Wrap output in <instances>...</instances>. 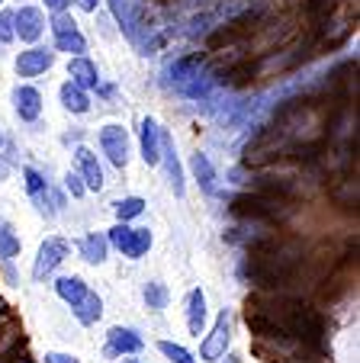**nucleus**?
Wrapping results in <instances>:
<instances>
[{"label": "nucleus", "instance_id": "19", "mask_svg": "<svg viewBox=\"0 0 360 363\" xmlns=\"http://www.w3.org/2000/svg\"><path fill=\"white\" fill-rule=\"evenodd\" d=\"M71 308H75V315H77V322H81V325H94L97 318L103 315V302H100V296L90 293V289L84 293V299L77 302V306H71Z\"/></svg>", "mask_w": 360, "mask_h": 363}, {"label": "nucleus", "instance_id": "17", "mask_svg": "<svg viewBox=\"0 0 360 363\" xmlns=\"http://www.w3.org/2000/svg\"><path fill=\"white\" fill-rule=\"evenodd\" d=\"M58 94H62V106H65L68 113H75V116H84V113L90 110L87 94H84V87H77L75 81H65Z\"/></svg>", "mask_w": 360, "mask_h": 363}, {"label": "nucleus", "instance_id": "26", "mask_svg": "<svg viewBox=\"0 0 360 363\" xmlns=\"http://www.w3.org/2000/svg\"><path fill=\"white\" fill-rule=\"evenodd\" d=\"M13 13H0V45H7V42H13Z\"/></svg>", "mask_w": 360, "mask_h": 363}, {"label": "nucleus", "instance_id": "32", "mask_svg": "<svg viewBox=\"0 0 360 363\" xmlns=\"http://www.w3.org/2000/svg\"><path fill=\"white\" fill-rule=\"evenodd\" d=\"M0 308H4V302H0Z\"/></svg>", "mask_w": 360, "mask_h": 363}, {"label": "nucleus", "instance_id": "20", "mask_svg": "<svg viewBox=\"0 0 360 363\" xmlns=\"http://www.w3.org/2000/svg\"><path fill=\"white\" fill-rule=\"evenodd\" d=\"M55 289H58V296H62L68 306H77V302L84 299V293H87V283L81 280V277H62V280L55 283Z\"/></svg>", "mask_w": 360, "mask_h": 363}, {"label": "nucleus", "instance_id": "4", "mask_svg": "<svg viewBox=\"0 0 360 363\" xmlns=\"http://www.w3.org/2000/svg\"><path fill=\"white\" fill-rule=\"evenodd\" d=\"M71 254V245L65 238H45L39 247V254H36V264H33V280H45L48 274H52L58 264L65 261Z\"/></svg>", "mask_w": 360, "mask_h": 363}, {"label": "nucleus", "instance_id": "16", "mask_svg": "<svg viewBox=\"0 0 360 363\" xmlns=\"http://www.w3.org/2000/svg\"><path fill=\"white\" fill-rule=\"evenodd\" d=\"M190 167H193V177H197V184H200V190L206 193V196H216V167L209 164V158H206L203 151H197L190 158Z\"/></svg>", "mask_w": 360, "mask_h": 363}, {"label": "nucleus", "instance_id": "8", "mask_svg": "<svg viewBox=\"0 0 360 363\" xmlns=\"http://www.w3.org/2000/svg\"><path fill=\"white\" fill-rule=\"evenodd\" d=\"M42 29H45V16H42V10L20 7L13 13V33L20 35L23 42H36L42 35Z\"/></svg>", "mask_w": 360, "mask_h": 363}, {"label": "nucleus", "instance_id": "15", "mask_svg": "<svg viewBox=\"0 0 360 363\" xmlns=\"http://www.w3.org/2000/svg\"><path fill=\"white\" fill-rule=\"evenodd\" d=\"M203 325H206V293L203 289H190L187 296V328L190 335H203Z\"/></svg>", "mask_w": 360, "mask_h": 363}, {"label": "nucleus", "instance_id": "31", "mask_svg": "<svg viewBox=\"0 0 360 363\" xmlns=\"http://www.w3.org/2000/svg\"><path fill=\"white\" fill-rule=\"evenodd\" d=\"M7 177H10V161L0 158V180H7Z\"/></svg>", "mask_w": 360, "mask_h": 363}, {"label": "nucleus", "instance_id": "12", "mask_svg": "<svg viewBox=\"0 0 360 363\" xmlns=\"http://www.w3.org/2000/svg\"><path fill=\"white\" fill-rule=\"evenodd\" d=\"M23 177H26V190H29V196L36 199L39 213L42 216H55V203L48 199V184L42 180V174L36 171V167H26V171H23Z\"/></svg>", "mask_w": 360, "mask_h": 363}, {"label": "nucleus", "instance_id": "23", "mask_svg": "<svg viewBox=\"0 0 360 363\" xmlns=\"http://www.w3.org/2000/svg\"><path fill=\"white\" fill-rule=\"evenodd\" d=\"M142 213H145V199L142 196H126V199L116 203V216H119V222H129Z\"/></svg>", "mask_w": 360, "mask_h": 363}, {"label": "nucleus", "instance_id": "30", "mask_svg": "<svg viewBox=\"0 0 360 363\" xmlns=\"http://www.w3.org/2000/svg\"><path fill=\"white\" fill-rule=\"evenodd\" d=\"M77 4H81V7L87 10V13H94V10H97V4H100V0H77Z\"/></svg>", "mask_w": 360, "mask_h": 363}, {"label": "nucleus", "instance_id": "34", "mask_svg": "<svg viewBox=\"0 0 360 363\" xmlns=\"http://www.w3.org/2000/svg\"><path fill=\"white\" fill-rule=\"evenodd\" d=\"M0 4H4V0H0Z\"/></svg>", "mask_w": 360, "mask_h": 363}, {"label": "nucleus", "instance_id": "29", "mask_svg": "<svg viewBox=\"0 0 360 363\" xmlns=\"http://www.w3.org/2000/svg\"><path fill=\"white\" fill-rule=\"evenodd\" d=\"M71 0H45V7L52 10V13H65V7H68Z\"/></svg>", "mask_w": 360, "mask_h": 363}, {"label": "nucleus", "instance_id": "27", "mask_svg": "<svg viewBox=\"0 0 360 363\" xmlns=\"http://www.w3.org/2000/svg\"><path fill=\"white\" fill-rule=\"evenodd\" d=\"M65 186H68V193L75 199H81L84 193H87V186H84V180H81V174H71L68 171V177H65Z\"/></svg>", "mask_w": 360, "mask_h": 363}, {"label": "nucleus", "instance_id": "11", "mask_svg": "<svg viewBox=\"0 0 360 363\" xmlns=\"http://www.w3.org/2000/svg\"><path fill=\"white\" fill-rule=\"evenodd\" d=\"M161 158L168 161V180H170V186H174V193L177 196H184V167H180L174 138H170L168 132H161Z\"/></svg>", "mask_w": 360, "mask_h": 363}, {"label": "nucleus", "instance_id": "28", "mask_svg": "<svg viewBox=\"0 0 360 363\" xmlns=\"http://www.w3.org/2000/svg\"><path fill=\"white\" fill-rule=\"evenodd\" d=\"M45 363H77V357L75 354H62V350H48Z\"/></svg>", "mask_w": 360, "mask_h": 363}, {"label": "nucleus", "instance_id": "3", "mask_svg": "<svg viewBox=\"0 0 360 363\" xmlns=\"http://www.w3.org/2000/svg\"><path fill=\"white\" fill-rule=\"evenodd\" d=\"M52 33H55V48H58V52H68V55H81V52H87V39L77 33V23L71 20L68 13H55Z\"/></svg>", "mask_w": 360, "mask_h": 363}, {"label": "nucleus", "instance_id": "22", "mask_svg": "<svg viewBox=\"0 0 360 363\" xmlns=\"http://www.w3.org/2000/svg\"><path fill=\"white\" fill-rule=\"evenodd\" d=\"M13 254H20V235L7 219H0V257L10 261Z\"/></svg>", "mask_w": 360, "mask_h": 363}, {"label": "nucleus", "instance_id": "13", "mask_svg": "<svg viewBox=\"0 0 360 363\" xmlns=\"http://www.w3.org/2000/svg\"><path fill=\"white\" fill-rule=\"evenodd\" d=\"M142 347H145V341L132 328H109L107 354H138Z\"/></svg>", "mask_w": 360, "mask_h": 363}, {"label": "nucleus", "instance_id": "5", "mask_svg": "<svg viewBox=\"0 0 360 363\" xmlns=\"http://www.w3.org/2000/svg\"><path fill=\"white\" fill-rule=\"evenodd\" d=\"M229 337H231V325H229V312L222 308L219 318H216V325H212V331L203 337V344H200V357L209 360V363L222 360L225 350H229Z\"/></svg>", "mask_w": 360, "mask_h": 363}, {"label": "nucleus", "instance_id": "6", "mask_svg": "<svg viewBox=\"0 0 360 363\" xmlns=\"http://www.w3.org/2000/svg\"><path fill=\"white\" fill-rule=\"evenodd\" d=\"M100 148L116 167H126V161H129V132H126L123 125H116V123L103 125L100 129Z\"/></svg>", "mask_w": 360, "mask_h": 363}, {"label": "nucleus", "instance_id": "1", "mask_svg": "<svg viewBox=\"0 0 360 363\" xmlns=\"http://www.w3.org/2000/svg\"><path fill=\"white\" fill-rule=\"evenodd\" d=\"M229 213L238 219H261V222H283L296 213V196L271 190H248L229 199Z\"/></svg>", "mask_w": 360, "mask_h": 363}, {"label": "nucleus", "instance_id": "24", "mask_svg": "<svg viewBox=\"0 0 360 363\" xmlns=\"http://www.w3.org/2000/svg\"><path fill=\"white\" fill-rule=\"evenodd\" d=\"M158 350H161L170 363H197V357H193L190 350L180 347V344H174V341H161V344H158Z\"/></svg>", "mask_w": 360, "mask_h": 363}, {"label": "nucleus", "instance_id": "21", "mask_svg": "<svg viewBox=\"0 0 360 363\" xmlns=\"http://www.w3.org/2000/svg\"><path fill=\"white\" fill-rule=\"evenodd\" d=\"M107 247H109V241L103 235H87L81 241V257L87 264H103L107 261Z\"/></svg>", "mask_w": 360, "mask_h": 363}, {"label": "nucleus", "instance_id": "10", "mask_svg": "<svg viewBox=\"0 0 360 363\" xmlns=\"http://www.w3.org/2000/svg\"><path fill=\"white\" fill-rule=\"evenodd\" d=\"M142 158L148 167L161 164V129L151 116L142 119Z\"/></svg>", "mask_w": 360, "mask_h": 363}, {"label": "nucleus", "instance_id": "9", "mask_svg": "<svg viewBox=\"0 0 360 363\" xmlns=\"http://www.w3.org/2000/svg\"><path fill=\"white\" fill-rule=\"evenodd\" d=\"M13 106H16V116L23 119V123H36L42 113V94L36 87H16L13 90Z\"/></svg>", "mask_w": 360, "mask_h": 363}, {"label": "nucleus", "instance_id": "25", "mask_svg": "<svg viewBox=\"0 0 360 363\" xmlns=\"http://www.w3.org/2000/svg\"><path fill=\"white\" fill-rule=\"evenodd\" d=\"M145 302H148V308H155V312L168 306V289H164V283L151 280L148 286H145Z\"/></svg>", "mask_w": 360, "mask_h": 363}, {"label": "nucleus", "instance_id": "2", "mask_svg": "<svg viewBox=\"0 0 360 363\" xmlns=\"http://www.w3.org/2000/svg\"><path fill=\"white\" fill-rule=\"evenodd\" d=\"M107 241H113V245L119 247L126 257L138 261V257H142V254L151 247V232H148V228H129L126 222H119L116 228H109V238Z\"/></svg>", "mask_w": 360, "mask_h": 363}, {"label": "nucleus", "instance_id": "33", "mask_svg": "<svg viewBox=\"0 0 360 363\" xmlns=\"http://www.w3.org/2000/svg\"><path fill=\"white\" fill-rule=\"evenodd\" d=\"M129 363H136V360H129Z\"/></svg>", "mask_w": 360, "mask_h": 363}, {"label": "nucleus", "instance_id": "14", "mask_svg": "<svg viewBox=\"0 0 360 363\" xmlns=\"http://www.w3.org/2000/svg\"><path fill=\"white\" fill-rule=\"evenodd\" d=\"M77 167H81V180H84V186L87 190H100L103 186V171H100V164H97V155L90 148H77Z\"/></svg>", "mask_w": 360, "mask_h": 363}, {"label": "nucleus", "instance_id": "7", "mask_svg": "<svg viewBox=\"0 0 360 363\" xmlns=\"http://www.w3.org/2000/svg\"><path fill=\"white\" fill-rule=\"evenodd\" d=\"M52 65H55V52H48V48H26L16 58V74L36 77V74H45Z\"/></svg>", "mask_w": 360, "mask_h": 363}, {"label": "nucleus", "instance_id": "18", "mask_svg": "<svg viewBox=\"0 0 360 363\" xmlns=\"http://www.w3.org/2000/svg\"><path fill=\"white\" fill-rule=\"evenodd\" d=\"M68 77L77 84V87H97L100 84V74H97V65L87 62V58L75 55L68 65Z\"/></svg>", "mask_w": 360, "mask_h": 363}]
</instances>
